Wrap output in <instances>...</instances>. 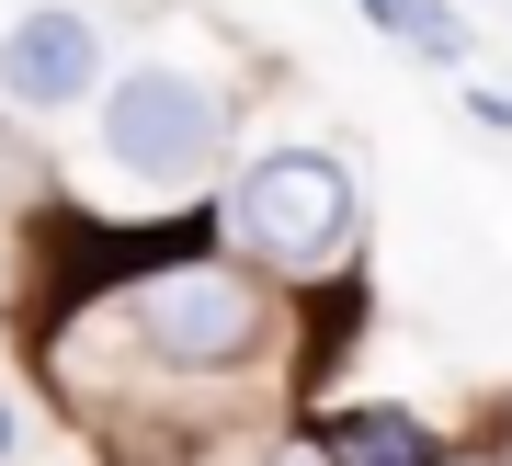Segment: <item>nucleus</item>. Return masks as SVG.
<instances>
[{"mask_svg":"<svg viewBox=\"0 0 512 466\" xmlns=\"http://www.w3.org/2000/svg\"><path fill=\"white\" fill-rule=\"evenodd\" d=\"M92 148H103L114 182H137V194H194V182H217V160H228V91L205 69H171V57L114 69L103 114H92Z\"/></svg>","mask_w":512,"mask_h":466,"instance_id":"3","label":"nucleus"},{"mask_svg":"<svg viewBox=\"0 0 512 466\" xmlns=\"http://www.w3.org/2000/svg\"><path fill=\"white\" fill-rule=\"evenodd\" d=\"M444 466H501V444H444Z\"/></svg>","mask_w":512,"mask_h":466,"instance_id":"8","label":"nucleus"},{"mask_svg":"<svg viewBox=\"0 0 512 466\" xmlns=\"http://www.w3.org/2000/svg\"><path fill=\"white\" fill-rule=\"evenodd\" d=\"M217 239L251 251L285 296H342L365 262V194L330 148H251L217 194Z\"/></svg>","mask_w":512,"mask_h":466,"instance_id":"2","label":"nucleus"},{"mask_svg":"<svg viewBox=\"0 0 512 466\" xmlns=\"http://www.w3.org/2000/svg\"><path fill=\"white\" fill-rule=\"evenodd\" d=\"M251 466H342V455H330V432H319V421H296V432H262Z\"/></svg>","mask_w":512,"mask_h":466,"instance_id":"7","label":"nucleus"},{"mask_svg":"<svg viewBox=\"0 0 512 466\" xmlns=\"http://www.w3.org/2000/svg\"><path fill=\"white\" fill-rule=\"evenodd\" d=\"M353 12H365V23H387L399 46H421L433 69H467V57H478V35L456 23V0H353Z\"/></svg>","mask_w":512,"mask_h":466,"instance_id":"6","label":"nucleus"},{"mask_svg":"<svg viewBox=\"0 0 512 466\" xmlns=\"http://www.w3.org/2000/svg\"><path fill=\"white\" fill-rule=\"evenodd\" d=\"M12 444H23V421H12V410H0V455H12Z\"/></svg>","mask_w":512,"mask_h":466,"instance_id":"9","label":"nucleus"},{"mask_svg":"<svg viewBox=\"0 0 512 466\" xmlns=\"http://www.w3.org/2000/svg\"><path fill=\"white\" fill-rule=\"evenodd\" d=\"M114 364L137 376V398H205V387H251L262 364L285 353V285L251 262H228L217 239L194 251H160V262H126V285L92 273V307H80ZM137 398L114 421H137Z\"/></svg>","mask_w":512,"mask_h":466,"instance_id":"1","label":"nucleus"},{"mask_svg":"<svg viewBox=\"0 0 512 466\" xmlns=\"http://www.w3.org/2000/svg\"><path fill=\"white\" fill-rule=\"evenodd\" d=\"M103 23L92 12H69V0H46V12H23L12 35H0V103H23V114H69V103H92L103 91Z\"/></svg>","mask_w":512,"mask_h":466,"instance_id":"4","label":"nucleus"},{"mask_svg":"<svg viewBox=\"0 0 512 466\" xmlns=\"http://www.w3.org/2000/svg\"><path fill=\"white\" fill-rule=\"evenodd\" d=\"M330 455L342 466H444V432L421 410H387V398H353V410H319Z\"/></svg>","mask_w":512,"mask_h":466,"instance_id":"5","label":"nucleus"}]
</instances>
